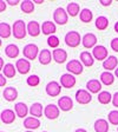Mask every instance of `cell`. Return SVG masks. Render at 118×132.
Listing matches in <instances>:
<instances>
[{
  "instance_id": "1",
  "label": "cell",
  "mask_w": 118,
  "mask_h": 132,
  "mask_svg": "<svg viewBox=\"0 0 118 132\" xmlns=\"http://www.w3.org/2000/svg\"><path fill=\"white\" fill-rule=\"evenodd\" d=\"M12 33L15 39H24L27 34V26L22 20H17L12 26Z\"/></svg>"
},
{
  "instance_id": "2",
  "label": "cell",
  "mask_w": 118,
  "mask_h": 132,
  "mask_svg": "<svg viewBox=\"0 0 118 132\" xmlns=\"http://www.w3.org/2000/svg\"><path fill=\"white\" fill-rule=\"evenodd\" d=\"M64 40H65V44L69 47H77L79 46L82 39H80V34L78 32L70 31V32H67L65 34V39Z\"/></svg>"
},
{
  "instance_id": "3",
  "label": "cell",
  "mask_w": 118,
  "mask_h": 132,
  "mask_svg": "<svg viewBox=\"0 0 118 132\" xmlns=\"http://www.w3.org/2000/svg\"><path fill=\"white\" fill-rule=\"evenodd\" d=\"M39 53L40 52H39V50H38V46L34 44H27L24 47V50H22V54H24V57L27 60L36 59L37 57H39Z\"/></svg>"
},
{
  "instance_id": "4",
  "label": "cell",
  "mask_w": 118,
  "mask_h": 132,
  "mask_svg": "<svg viewBox=\"0 0 118 132\" xmlns=\"http://www.w3.org/2000/svg\"><path fill=\"white\" fill-rule=\"evenodd\" d=\"M67 18H69V14L63 7L56 8V11L53 12V20L58 25H65L67 22Z\"/></svg>"
},
{
  "instance_id": "5",
  "label": "cell",
  "mask_w": 118,
  "mask_h": 132,
  "mask_svg": "<svg viewBox=\"0 0 118 132\" xmlns=\"http://www.w3.org/2000/svg\"><path fill=\"white\" fill-rule=\"evenodd\" d=\"M66 70L71 74H82L84 67H83L82 61L77 60V59H73V60L69 61L66 64Z\"/></svg>"
},
{
  "instance_id": "6",
  "label": "cell",
  "mask_w": 118,
  "mask_h": 132,
  "mask_svg": "<svg viewBox=\"0 0 118 132\" xmlns=\"http://www.w3.org/2000/svg\"><path fill=\"white\" fill-rule=\"evenodd\" d=\"M92 55H93L95 59H97V60H103L105 61L107 59V50L105 46H103V45H97L96 47H95L93 50H92Z\"/></svg>"
},
{
  "instance_id": "7",
  "label": "cell",
  "mask_w": 118,
  "mask_h": 132,
  "mask_svg": "<svg viewBox=\"0 0 118 132\" xmlns=\"http://www.w3.org/2000/svg\"><path fill=\"white\" fill-rule=\"evenodd\" d=\"M76 100L82 105H86L92 100V96L88 90H78L76 92Z\"/></svg>"
},
{
  "instance_id": "8",
  "label": "cell",
  "mask_w": 118,
  "mask_h": 132,
  "mask_svg": "<svg viewBox=\"0 0 118 132\" xmlns=\"http://www.w3.org/2000/svg\"><path fill=\"white\" fill-rule=\"evenodd\" d=\"M45 90H46V93L49 94L50 97H57L60 94V91H61V85L59 84V82L57 81H50L49 84L46 85V87H45Z\"/></svg>"
},
{
  "instance_id": "9",
  "label": "cell",
  "mask_w": 118,
  "mask_h": 132,
  "mask_svg": "<svg viewBox=\"0 0 118 132\" xmlns=\"http://www.w3.org/2000/svg\"><path fill=\"white\" fill-rule=\"evenodd\" d=\"M82 44L85 48H92V47L95 48L97 44V37L93 33H86L82 38Z\"/></svg>"
},
{
  "instance_id": "10",
  "label": "cell",
  "mask_w": 118,
  "mask_h": 132,
  "mask_svg": "<svg viewBox=\"0 0 118 132\" xmlns=\"http://www.w3.org/2000/svg\"><path fill=\"white\" fill-rule=\"evenodd\" d=\"M60 85L65 88H71L76 85V78L71 73H65L60 77Z\"/></svg>"
},
{
  "instance_id": "11",
  "label": "cell",
  "mask_w": 118,
  "mask_h": 132,
  "mask_svg": "<svg viewBox=\"0 0 118 132\" xmlns=\"http://www.w3.org/2000/svg\"><path fill=\"white\" fill-rule=\"evenodd\" d=\"M15 69L20 74H26L31 70V64L27 59H18L15 63Z\"/></svg>"
},
{
  "instance_id": "12",
  "label": "cell",
  "mask_w": 118,
  "mask_h": 132,
  "mask_svg": "<svg viewBox=\"0 0 118 132\" xmlns=\"http://www.w3.org/2000/svg\"><path fill=\"white\" fill-rule=\"evenodd\" d=\"M58 107H59L61 111L67 112V111L72 110V107H73V102H72V99L67 96L61 97V98L58 99Z\"/></svg>"
},
{
  "instance_id": "13",
  "label": "cell",
  "mask_w": 118,
  "mask_h": 132,
  "mask_svg": "<svg viewBox=\"0 0 118 132\" xmlns=\"http://www.w3.org/2000/svg\"><path fill=\"white\" fill-rule=\"evenodd\" d=\"M59 107L56 106L53 104H49L44 109V114L46 116V118L49 119H56L59 117Z\"/></svg>"
},
{
  "instance_id": "14",
  "label": "cell",
  "mask_w": 118,
  "mask_h": 132,
  "mask_svg": "<svg viewBox=\"0 0 118 132\" xmlns=\"http://www.w3.org/2000/svg\"><path fill=\"white\" fill-rule=\"evenodd\" d=\"M52 57L56 63L63 64V63H65L66 59H67V53H66V51L63 48H56V50H53Z\"/></svg>"
},
{
  "instance_id": "15",
  "label": "cell",
  "mask_w": 118,
  "mask_h": 132,
  "mask_svg": "<svg viewBox=\"0 0 118 132\" xmlns=\"http://www.w3.org/2000/svg\"><path fill=\"white\" fill-rule=\"evenodd\" d=\"M117 65H118V59L115 57V55H109V58H107L106 60L103 61V69L107 72L112 71V70L116 71Z\"/></svg>"
},
{
  "instance_id": "16",
  "label": "cell",
  "mask_w": 118,
  "mask_h": 132,
  "mask_svg": "<svg viewBox=\"0 0 118 132\" xmlns=\"http://www.w3.org/2000/svg\"><path fill=\"white\" fill-rule=\"evenodd\" d=\"M86 88L90 93H100L102 90V82L97 79H91L86 82Z\"/></svg>"
},
{
  "instance_id": "17",
  "label": "cell",
  "mask_w": 118,
  "mask_h": 132,
  "mask_svg": "<svg viewBox=\"0 0 118 132\" xmlns=\"http://www.w3.org/2000/svg\"><path fill=\"white\" fill-rule=\"evenodd\" d=\"M15 120V113L14 111L6 109V110L1 111V121L4 124H12Z\"/></svg>"
},
{
  "instance_id": "18",
  "label": "cell",
  "mask_w": 118,
  "mask_h": 132,
  "mask_svg": "<svg viewBox=\"0 0 118 132\" xmlns=\"http://www.w3.org/2000/svg\"><path fill=\"white\" fill-rule=\"evenodd\" d=\"M40 32H41V27L37 21L32 20V21H30L27 24V33L31 37H38L40 34Z\"/></svg>"
},
{
  "instance_id": "19",
  "label": "cell",
  "mask_w": 118,
  "mask_h": 132,
  "mask_svg": "<svg viewBox=\"0 0 118 132\" xmlns=\"http://www.w3.org/2000/svg\"><path fill=\"white\" fill-rule=\"evenodd\" d=\"M24 126L28 129V131H33L34 129H38L40 126V120L34 117H27L24 120Z\"/></svg>"
},
{
  "instance_id": "20",
  "label": "cell",
  "mask_w": 118,
  "mask_h": 132,
  "mask_svg": "<svg viewBox=\"0 0 118 132\" xmlns=\"http://www.w3.org/2000/svg\"><path fill=\"white\" fill-rule=\"evenodd\" d=\"M52 54H51V52H50L49 50L46 48H43L40 51V53H39V63L41 64V65H49L50 63H51V60H52Z\"/></svg>"
},
{
  "instance_id": "21",
  "label": "cell",
  "mask_w": 118,
  "mask_h": 132,
  "mask_svg": "<svg viewBox=\"0 0 118 132\" xmlns=\"http://www.w3.org/2000/svg\"><path fill=\"white\" fill-rule=\"evenodd\" d=\"M57 31V27L53 21H44L41 25V32L46 36H53V33Z\"/></svg>"
},
{
  "instance_id": "22",
  "label": "cell",
  "mask_w": 118,
  "mask_h": 132,
  "mask_svg": "<svg viewBox=\"0 0 118 132\" xmlns=\"http://www.w3.org/2000/svg\"><path fill=\"white\" fill-rule=\"evenodd\" d=\"M3 96L5 98V100L7 102H13L18 98V91L14 87H6L3 92Z\"/></svg>"
},
{
  "instance_id": "23",
  "label": "cell",
  "mask_w": 118,
  "mask_h": 132,
  "mask_svg": "<svg viewBox=\"0 0 118 132\" xmlns=\"http://www.w3.org/2000/svg\"><path fill=\"white\" fill-rule=\"evenodd\" d=\"M80 61H82L83 65H85V66H88V67H90V66L93 65L95 58H93V55L91 54L90 52L84 51V52L80 53Z\"/></svg>"
},
{
  "instance_id": "24",
  "label": "cell",
  "mask_w": 118,
  "mask_h": 132,
  "mask_svg": "<svg viewBox=\"0 0 118 132\" xmlns=\"http://www.w3.org/2000/svg\"><path fill=\"white\" fill-rule=\"evenodd\" d=\"M14 111H15V114L20 118H25L28 113V109L25 103H17L14 106Z\"/></svg>"
},
{
  "instance_id": "25",
  "label": "cell",
  "mask_w": 118,
  "mask_h": 132,
  "mask_svg": "<svg viewBox=\"0 0 118 132\" xmlns=\"http://www.w3.org/2000/svg\"><path fill=\"white\" fill-rule=\"evenodd\" d=\"M95 131L96 132H107L109 131V123L105 119H97L95 121Z\"/></svg>"
},
{
  "instance_id": "26",
  "label": "cell",
  "mask_w": 118,
  "mask_h": 132,
  "mask_svg": "<svg viewBox=\"0 0 118 132\" xmlns=\"http://www.w3.org/2000/svg\"><path fill=\"white\" fill-rule=\"evenodd\" d=\"M5 54L7 55L8 58H12V59H13V58H17L18 54H19V48H18L17 45L10 44L5 47Z\"/></svg>"
},
{
  "instance_id": "27",
  "label": "cell",
  "mask_w": 118,
  "mask_h": 132,
  "mask_svg": "<svg viewBox=\"0 0 118 132\" xmlns=\"http://www.w3.org/2000/svg\"><path fill=\"white\" fill-rule=\"evenodd\" d=\"M30 113L34 118L41 117V116H43V105H41L40 103H33L30 109Z\"/></svg>"
},
{
  "instance_id": "28",
  "label": "cell",
  "mask_w": 118,
  "mask_h": 132,
  "mask_svg": "<svg viewBox=\"0 0 118 132\" xmlns=\"http://www.w3.org/2000/svg\"><path fill=\"white\" fill-rule=\"evenodd\" d=\"M11 34H13L11 26L8 24H6V22H0V37L3 39H5V38H8Z\"/></svg>"
},
{
  "instance_id": "29",
  "label": "cell",
  "mask_w": 118,
  "mask_h": 132,
  "mask_svg": "<svg viewBox=\"0 0 118 132\" xmlns=\"http://www.w3.org/2000/svg\"><path fill=\"white\" fill-rule=\"evenodd\" d=\"M113 81H115V77H113L112 73L105 71L100 74V82H103L104 85H112Z\"/></svg>"
},
{
  "instance_id": "30",
  "label": "cell",
  "mask_w": 118,
  "mask_h": 132,
  "mask_svg": "<svg viewBox=\"0 0 118 132\" xmlns=\"http://www.w3.org/2000/svg\"><path fill=\"white\" fill-rule=\"evenodd\" d=\"M92 18H93V14H92L91 10H89V8H84V10H82V11H80V13H79L80 21H83V22H90L91 20H92Z\"/></svg>"
},
{
  "instance_id": "31",
  "label": "cell",
  "mask_w": 118,
  "mask_h": 132,
  "mask_svg": "<svg viewBox=\"0 0 118 132\" xmlns=\"http://www.w3.org/2000/svg\"><path fill=\"white\" fill-rule=\"evenodd\" d=\"M107 26H109V19H107L106 16L102 15V16H98L96 19V27L98 28L99 31L106 30Z\"/></svg>"
},
{
  "instance_id": "32",
  "label": "cell",
  "mask_w": 118,
  "mask_h": 132,
  "mask_svg": "<svg viewBox=\"0 0 118 132\" xmlns=\"http://www.w3.org/2000/svg\"><path fill=\"white\" fill-rule=\"evenodd\" d=\"M98 102L100 103V104L106 105L112 102V96H111V93L107 92V91H102V92L98 94Z\"/></svg>"
},
{
  "instance_id": "33",
  "label": "cell",
  "mask_w": 118,
  "mask_h": 132,
  "mask_svg": "<svg viewBox=\"0 0 118 132\" xmlns=\"http://www.w3.org/2000/svg\"><path fill=\"white\" fill-rule=\"evenodd\" d=\"M79 11H80V7H79V4H77V3H70L67 5V7H66V12L71 16L78 15Z\"/></svg>"
},
{
  "instance_id": "34",
  "label": "cell",
  "mask_w": 118,
  "mask_h": 132,
  "mask_svg": "<svg viewBox=\"0 0 118 132\" xmlns=\"http://www.w3.org/2000/svg\"><path fill=\"white\" fill-rule=\"evenodd\" d=\"M20 8L24 13H31L34 11V3L31 0H24L20 4Z\"/></svg>"
},
{
  "instance_id": "35",
  "label": "cell",
  "mask_w": 118,
  "mask_h": 132,
  "mask_svg": "<svg viewBox=\"0 0 118 132\" xmlns=\"http://www.w3.org/2000/svg\"><path fill=\"white\" fill-rule=\"evenodd\" d=\"M15 71L17 69L14 67L13 64H6L5 67L3 69V74L7 78H13L15 76Z\"/></svg>"
},
{
  "instance_id": "36",
  "label": "cell",
  "mask_w": 118,
  "mask_h": 132,
  "mask_svg": "<svg viewBox=\"0 0 118 132\" xmlns=\"http://www.w3.org/2000/svg\"><path fill=\"white\" fill-rule=\"evenodd\" d=\"M59 39H58V37H56L54 34L53 36H50L49 38H47V45H49L50 47H52V48H58V46H59Z\"/></svg>"
},
{
  "instance_id": "37",
  "label": "cell",
  "mask_w": 118,
  "mask_h": 132,
  "mask_svg": "<svg viewBox=\"0 0 118 132\" xmlns=\"http://www.w3.org/2000/svg\"><path fill=\"white\" fill-rule=\"evenodd\" d=\"M107 119H109L110 124H112V125H118V111L117 110L110 111L109 116H107Z\"/></svg>"
},
{
  "instance_id": "38",
  "label": "cell",
  "mask_w": 118,
  "mask_h": 132,
  "mask_svg": "<svg viewBox=\"0 0 118 132\" xmlns=\"http://www.w3.org/2000/svg\"><path fill=\"white\" fill-rule=\"evenodd\" d=\"M39 82H40V78H39L38 76H36V74H32V76H30V77L27 78V85L28 86L34 87V86L39 85Z\"/></svg>"
},
{
  "instance_id": "39",
  "label": "cell",
  "mask_w": 118,
  "mask_h": 132,
  "mask_svg": "<svg viewBox=\"0 0 118 132\" xmlns=\"http://www.w3.org/2000/svg\"><path fill=\"white\" fill-rule=\"evenodd\" d=\"M111 48L115 51V52H118V38H115L111 40Z\"/></svg>"
},
{
  "instance_id": "40",
  "label": "cell",
  "mask_w": 118,
  "mask_h": 132,
  "mask_svg": "<svg viewBox=\"0 0 118 132\" xmlns=\"http://www.w3.org/2000/svg\"><path fill=\"white\" fill-rule=\"evenodd\" d=\"M112 104L115 107H118V92H116L112 96Z\"/></svg>"
},
{
  "instance_id": "41",
  "label": "cell",
  "mask_w": 118,
  "mask_h": 132,
  "mask_svg": "<svg viewBox=\"0 0 118 132\" xmlns=\"http://www.w3.org/2000/svg\"><path fill=\"white\" fill-rule=\"evenodd\" d=\"M99 3H100L102 6H110L111 4H112V1H111V0H100Z\"/></svg>"
},
{
  "instance_id": "42",
  "label": "cell",
  "mask_w": 118,
  "mask_h": 132,
  "mask_svg": "<svg viewBox=\"0 0 118 132\" xmlns=\"http://www.w3.org/2000/svg\"><path fill=\"white\" fill-rule=\"evenodd\" d=\"M6 84V79H5V76L3 73L0 74V86H5Z\"/></svg>"
},
{
  "instance_id": "43",
  "label": "cell",
  "mask_w": 118,
  "mask_h": 132,
  "mask_svg": "<svg viewBox=\"0 0 118 132\" xmlns=\"http://www.w3.org/2000/svg\"><path fill=\"white\" fill-rule=\"evenodd\" d=\"M5 10H6V1L1 0L0 1V12H4Z\"/></svg>"
},
{
  "instance_id": "44",
  "label": "cell",
  "mask_w": 118,
  "mask_h": 132,
  "mask_svg": "<svg viewBox=\"0 0 118 132\" xmlns=\"http://www.w3.org/2000/svg\"><path fill=\"white\" fill-rule=\"evenodd\" d=\"M6 3H8L11 6H15V5H18V4H19L20 1H18V0H7Z\"/></svg>"
},
{
  "instance_id": "45",
  "label": "cell",
  "mask_w": 118,
  "mask_h": 132,
  "mask_svg": "<svg viewBox=\"0 0 118 132\" xmlns=\"http://www.w3.org/2000/svg\"><path fill=\"white\" fill-rule=\"evenodd\" d=\"M74 132H88V131H86L85 129H77V130H76V131H74Z\"/></svg>"
},
{
  "instance_id": "46",
  "label": "cell",
  "mask_w": 118,
  "mask_h": 132,
  "mask_svg": "<svg viewBox=\"0 0 118 132\" xmlns=\"http://www.w3.org/2000/svg\"><path fill=\"white\" fill-rule=\"evenodd\" d=\"M115 31H116V32L118 33V21H117V22H116V24H115Z\"/></svg>"
},
{
  "instance_id": "47",
  "label": "cell",
  "mask_w": 118,
  "mask_h": 132,
  "mask_svg": "<svg viewBox=\"0 0 118 132\" xmlns=\"http://www.w3.org/2000/svg\"><path fill=\"white\" fill-rule=\"evenodd\" d=\"M33 3H36V4H43L44 1H43V0H36V1H33Z\"/></svg>"
},
{
  "instance_id": "48",
  "label": "cell",
  "mask_w": 118,
  "mask_h": 132,
  "mask_svg": "<svg viewBox=\"0 0 118 132\" xmlns=\"http://www.w3.org/2000/svg\"><path fill=\"white\" fill-rule=\"evenodd\" d=\"M115 76L118 78V67H117V69H116V71H115Z\"/></svg>"
},
{
  "instance_id": "49",
  "label": "cell",
  "mask_w": 118,
  "mask_h": 132,
  "mask_svg": "<svg viewBox=\"0 0 118 132\" xmlns=\"http://www.w3.org/2000/svg\"><path fill=\"white\" fill-rule=\"evenodd\" d=\"M26 132H33V131H26Z\"/></svg>"
},
{
  "instance_id": "50",
  "label": "cell",
  "mask_w": 118,
  "mask_h": 132,
  "mask_svg": "<svg viewBox=\"0 0 118 132\" xmlns=\"http://www.w3.org/2000/svg\"><path fill=\"white\" fill-rule=\"evenodd\" d=\"M43 132H47V131H43Z\"/></svg>"
},
{
  "instance_id": "51",
  "label": "cell",
  "mask_w": 118,
  "mask_h": 132,
  "mask_svg": "<svg viewBox=\"0 0 118 132\" xmlns=\"http://www.w3.org/2000/svg\"><path fill=\"white\" fill-rule=\"evenodd\" d=\"M1 132H4V131H1Z\"/></svg>"
}]
</instances>
